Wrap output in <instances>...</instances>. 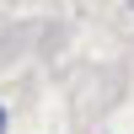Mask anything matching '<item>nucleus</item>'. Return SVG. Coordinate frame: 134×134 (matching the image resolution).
Listing matches in <instances>:
<instances>
[{
  "label": "nucleus",
  "mask_w": 134,
  "mask_h": 134,
  "mask_svg": "<svg viewBox=\"0 0 134 134\" xmlns=\"http://www.w3.org/2000/svg\"><path fill=\"white\" fill-rule=\"evenodd\" d=\"M0 134H5V107H0Z\"/></svg>",
  "instance_id": "1"
}]
</instances>
